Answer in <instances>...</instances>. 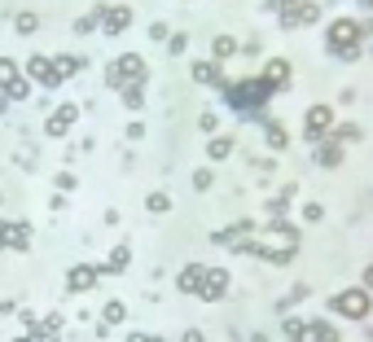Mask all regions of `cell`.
I'll list each match as a JSON object with an SVG mask.
<instances>
[{"label":"cell","instance_id":"cell-1","mask_svg":"<svg viewBox=\"0 0 373 342\" xmlns=\"http://www.w3.org/2000/svg\"><path fill=\"white\" fill-rule=\"evenodd\" d=\"M325 48H330V58H338V62H360V53H364V22L334 18L325 26Z\"/></svg>","mask_w":373,"mask_h":342},{"label":"cell","instance_id":"cell-2","mask_svg":"<svg viewBox=\"0 0 373 342\" xmlns=\"http://www.w3.org/2000/svg\"><path fill=\"white\" fill-rule=\"evenodd\" d=\"M277 97L268 84H264V75H251V79H237V84H224V101L233 105L237 114H259L264 105Z\"/></svg>","mask_w":373,"mask_h":342},{"label":"cell","instance_id":"cell-3","mask_svg":"<svg viewBox=\"0 0 373 342\" xmlns=\"http://www.w3.org/2000/svg\"><path fill=\"white\" fill-rule=\"evenodd\" d=\"M330 311L342 316V321H369L373 299H369V289H364V285H352V289H338V294L330 299Z\"/></svg>","mask_w":373,"mask_h":342},{"label":"cell","instance_id":"cell-4","mask_svg":"<svg viewBox=\"0 0 373 342\" xmlns=\"http://www.w3.org/2000/svg\"><path fill=\"white\" fill-rule=\"evenodd\" d=\"M136 79H149V66L141 53H123L106 66V88H123V84H136Z\"/></svg>","mask_w":373,"mask_h":342},{"label":"cell","instance_id":"cell-5","mask_svg":"<svg viewBox=\"0 0 373 342\" xmlns=\"http://www.w3.org/2000/svg\"><path fill=\"white\" fill-rule=\"evenodd\" d=\"M281 31H303V26H316L320 22V5L316 0H290V5L277 14Z\"/></svg>","mask_w":373,"mask_h":342},{"label":"cell","instance_id":"cell-6","mask_svg":"<svg viewBox=\"0 0 373 342\" xmlns=\"http://www.w3.org/2000/svg\"><path fill=\"white\" fill-rule=\"evenodd\" d=\"M22 75H27L31 84H40V88H58V84H62L58 62H53V58H44V53H31V58L22 62Z\"/></svg>","mask_w":373,"mask_h":342},{"label":"cell","instance_id":"cell-7","mask_svg":"<svg viewBox=\"0 0 373 342\" xmlns=\"http://www.w3.org/2000/svg\"><path fill=\"white\" fill-rule=\"evenodd\" d=\"M75 119H80V105H70V101L53 105V110H48V119H44V137H53V141L70 137V127H75Z\"/></svg>","mask_w":373,"mask_h":342},{"label":"cell","instance_id":"cell-8","mask_svg":"<svg viewBox=\"0 0 373 342\" xmlns=\"http://www.w3.org/2000/svg\"><path fill=\"white\" fill-rule=\"evenodd\" d=\"M330 127H334V110L330 105H308V114H303V137L312 145H320L330 137Z\"/></svg>","mask_w":373,"mask_h":342},{"label":"cell","instance_id":"cell-9","mask_svg":"<svg viewBox=\"0 0 373 342\" xmlns=\"http://www.w3.org/2000/svg\"><path fill=\"white\" fill-rule=\"evenodd\" d=\"M97 281H102V268H97V263H75V268L66 272V294H88Z\"/></svg>","mask_w":373,"mask_h":342},{"label":"cell","instance_id":"cell-10","mask_svg":"<svg viewBox=\"0 0 373 342\" xmlns=\"http://www.w3.org/2000/svg\"><path fill=\"white\" fill-rule=\"evenodd\" d=\"M224 294H229V272H224V268H207L202 289H198V299H202V303H220Z\"/></svg>","mask_w":373,"mask_h":342},{"label":"cell","instance_id":"cell-11","mask_svg":"<svg viewBox=\"0 0 373 342\" xmlns=\"http://www.w3.org/2000/svg\"><path fill=\"white\" fill-rule=\"evenodd\" d=\"M290 79H294V66H290L286 58H268V62H264V84H268L272 92L290 88Z\"/></svg>","mask_w":373,"mask_h":342},{"label":"cell","instance_id":"cell-12","mask_svg":"<svg viewBox=\"0 0 373 342\" xmlns=\"http://www.w3.org/2000/svg\"><path fill=\"white\" fill-rule=\"evenodd\" d=\"M132 26V9L128 5H102V31L106 36H123Z\"/></svg>","mask_w":373,"mask_h":342},{"label":"cell","instance_id":"cell-13","mask_svg":"<svg viewBox=\"0 0 373 342\" xmlns=\"http://www.w3.org/2000/svg\"><path fill=\"white\" fill-rule=\"evenodd\" d=\"M62 311H53V316H44V321H36L31 329H27V338L31 342H62Z\"/></svg>","mask_w":373,"mask_h":342},{"label":"cell","instance_id":"cell-14","mask_svg":"<svg viewBox=\"0 0 373 342\" xmlns=\"http://www.w3.org/2000/svg\"><path fill=\"white\" fill-rule=\"evenodd\" d=\"M202 277H207V263H185V268L176 272V289H180V294H193V299H198Z\"/></svg>","mask_w":373,"mask_h":342},{"label":"cell","instance_id":"cell-15","mask_svg":"<svg viewBox=\"0 0 373 342\" xmlns=\"http://www.w3.org/2000/svg\"><path fill=\"white\" fill-rule=\"evenodd\" d=\"M128 263H132V246H128V242H119V246L106 255V263H102V277H119V272H128Z\"/></svg>","mask_w":373,"mask_h":342},{"label":"cell","instance_id":"cell-16","mask_svg":"<svg viewBox=\"0 0 373 342\" xmlns=\"http://www.w3.org/2000/svg\"><path fill=\"white\" fill-rule=\"evenodd\" d=\"M189 79H193V84H202V88H207V84H220V88H224V75H220V62H215V58L193 62V66H189Z\"/></svg>","mask_w":373,"mask_h":342},{"label":"cell","instance_id":"cell-17","mask_svg":"<svg viewBox=\"0 0 373 342\" xmlns=\"http://www.w3.org/2000/svg\"><path fill=\"white\" fill-rule=\"evenodd\" d=\"M264 233H268V237H272L277 246H298V228H294L286 215H272V224H268Z\"/></svg>","mask_w":373,"mask_h":342},{"label":"cell","instance_id":"cell-18","mask_svg":"<svg viewBox=\"0 0 373 342\" xmlns=\"http://www.w3.org/2000/svg\"><path fill=\"white\" fill-rule=\"evenodd\" d=\"M251 233H255V220H237V224H229V228L211 233V242H215V246H233L237 237H251Z\"/></svg>","mask_w":373,"mask_h":342},{"label":"cell","instance_id":"cell-19","mask_svg":"<svg viewBox=\"0 0 373 342\" xmlns=\"http://www.w3.org/2000/svg\"><path fill=\"white\" fill-rule=\"evenodd\" d=\"M145 84H149V79H136V84H123V88H119V101L128 105L132 114H136V110H145Z\"/></svg>","mask_w":373,"mask_h":342},{"label":"cell","instance_id":"cell-20","mask_svg":"<svg viewBox=\"0 0 373 342\" xmlns=\"http://www.w3.org/2000/svg\"><path fill=\"white\" fill-rule=\"evenodd\" d=\"M303 342H338V329H334V321H308V329H303Z\"/></svg>","mask_w":373,"mask_h":342},{"label":"cell","instance_id":"cell-21","mask_svg":"<svg viewBox=\"0 0 373 342\" xmlns=\"http://www.w3.org/2000/svg\"><path fill=\"white\" fill-rule=\"evenodd\" d=\"M312 149H316V163H320V167H342V145H338V141L325 137V141L312 145Z\"/></svg>","mask_w":373,"mask_h":342},{"label":"cell","instance_id":"cell-22","mask_svg":"<svg viewBox=\"0 0 373 342\" xmlns=\"http://www.w3.org/2000/svg\"><path fill=\"white\" fill-rule=\"evenodd\" d=\"M13 84H22L18 62H13V58H0V97H9V92H13Z\"/></svg>","mask_w":373,"mask_h":342},{"label":"cell","instance_id":"cell-23","mask_svg":"<svg viewBox=\"0 0 373 342\" xmlns=\"http://www.w3.org/2000/svg\"><path fill=\"white\" fill-rule=\"evenodd\" d=\"M207 154H211V163L229 158V154H233V137H229V132H215V137L207 141Z\"/></svg>","mask_w":373,"mask_h":342},{"label":"cell","instance_id":"cell-24","mask_svg":"<svg viewBox=\"0 0 373 342\" xmlns=\"http://www.w3.org/2000/svg\"><path fill=\"white\" fill-rule=\"evenodd\" d=\"M123 321H128V303H123V299H110L106 307H102V325H123Z\"/></svg>","mask_w":373,"mask_h":342},{"label":"cell","instance_id":"cell-25","mask_svg":"<svg viewBox=\"0 0 373 342\" xmlns=\"http://www.w3.org/2000/svg\"><path fill=\"white\" fill-rule=\"evenodd\" d=\"M360 137H364V132H360L356 123H338V127H330V141H338L342 149H347V145H356Z\"/></svg>","mask_w":373,"mask_h":342},{"label":"cell","instance_id":"cell-26","mask_svg":"<svg viewBox=\"0 0 373 342\" xmlns=\"http://www.w3.org/2000/svg\"><path fill=\"white\" fill-rule=\"evenodd\" d=\"M53 62H58V75H62V79H70V75L84 70V58H80V53H58Z\"/></svg>","mask_w":373,"mask_h":342},{"label":"cell","instance_id":"cell-27","mask_svg":"<svg viewBox=\"0 0 373 342\" xmlns=\"http://www.w3.org/2000/svg\"><path fill=\"white\" fill-rule=\"evenodd\" d=\"M171 206H176V202H171V193H163V189H154V193L145 198V210H149V215H167Z\"/></svg>","mask_w":373,"mask_h":342},{"label":"cell","instance_id":"cell-28","mask_svg":"<svg viewBox=\"0 0 373 342\" xmlns=\"http://www.w3.org/2000/svg\"><path fill=\"white\" fill-rule=\"evenodd\" d=\"M237 48H242V44H237L233 36H215V44H211V58H215V62H224V58H233Z\"/></svg>","mask_w":373,"mask_h":342},{"label":"cell","instance_id":"cell-29","mask_svg":"<svg viewBox=\"0 0 373 342\" xmlns=\"http://www.w3.org/2000/svg\"><path fill=\"white\" fill-rule=\"evenodd\" d=\"M264 132H268V149H286V145H290V132H286V123H268Z\"/></svg>","mask_w":373,"mask_h":342},{"label":"cell","instance_id":"cell-30","mask_svg":"<svg viewBox=\"0 0 373 342\" xmlns=\"http://www.w3.org/2000/svg\"><path fill=\"white\" fill-rule=\"evenodd\" d=\"M13 31H18V36H36V31H40V18H36V14H27V9H22V14L13 18Z\"/></svg>","mask_w":373,"mask_h":342},{"label":"cell","instance_id":"cell-31","mask_svg":"<svg viewBox=\"0 0 373 342\" xmlns=\"http://www.w3.org/2000/svg\"><path fill=\"white\" fill-rule=\"evenodd\" d=\"M9 250H31V224H13V242H9Z\"/></svg>","mask_w":373,"mask_h":342},{"label":"cell","instance_id":"cell-32","mask_svg":"<svg viewBox=\"0 0 373 342\" xmlns=\"http://www.w3.org/2000/svg\"><path fill=\"white\" fill-rule=\"evenodd\" d=\"M97 22H102V5H97L92 14H84L80 22H75V31H80V36H92V31H97Z\"/></svg>","mask_w":373,"mask_h":342},{"label":"cell","instance_id":"cell-33","mask_svg":"<svg viewBox=\"0 0 373 342\" xmlns=\"http://www.w3.org/2000/svg\"><path fill=\"white\" fill-rule=\"evenodd\" d=\"M303 329H308V321H298V316H286V342H303Z\"/></svg>","mask_w":373,"mask_h":342},{"label":"cell","instance_id":"cell-34","mask_svg":"<svg viewBox=\"0 0 373 342\" xmlns=\"http://www.w3.org/2000/svg\"><path fill=\"white\" fill-rule=\"evenodd\" d=\"M211 180H215L211 167H198V171H193V189H198V193H207V189H211Z\"/></svg>","mask_w":373,"mask_h":342},{"label":"cell","instance_id":"cell-35","mask_svg":"<svg viewBox=\"0 0 373 342\" xmlns=\"http://www.w3.org/2000/svg\"><path fill=\"white\" fill-rule=\"evenodd\" d=\"M303 220H308V224H320V220H325V206H320V202H308V206H303Z\"/></svg>","mask_w":373,"mask_h":342},{"label":"cell","instance_id":"cell-36","mask_svg":"<svg viewBox=\"0 0 373 342\" xmlns=\"http://www.w3.org/2000/svg\"><path fill=\"white\" fill-rule=\"evenodd\" d=\"M185 48H189V36H185V31H176V36L167 40V53H171V58H176V53H185Z\"/></svg>","mask_w":373,"mask_h":342},{"label":"cell","instance_id":"cell-37","mask_svg":"<svg viewBox=\"0 0 373 342\" xmlns=\"http://www.w3.org/2000/svg\"><path fill=\"white\" fill-rule=\"evenodd\" d=\"M198 127H202L207 137H215V132H220V123H215V114H211V110H202V119H198Z\"/></svg>","mask_w":373,"mask_h":342},{"label":"cell","instance_id":"cell-38","mask_svg":"<svg viewBox=\"0 0 373 342\" xmlns=\"http://www.w3.org/2000/svg\"><path fill=\"white\" fill-rule=\"evenodd\" d=\"M53 184H58V193H75V176H70V171H58Z\"/></svg>","mask_w":373,"mask_h":342},{"label":"cell","instance_id":"cell-39","mask_svg":"<svg viewBox=\"0 0 373 342\" xmlns=\"http://www.w3.org/2000/svg\"><path fill=\"white\" fill-rule=\"evenodd\" d=\"M123 137H128V141H141V137H145V123H141V119H132L128 127H123Z\"/></svg>","mask_w":373,"mask_h":342},{"label":"cell","instance_id":"cell-40","mask_svg":"<svg viewBox=\"0 0 373 342\" xmlns=\"http://www.w3.org/2000/svg\"><path fill=\"white\" fill-rule=\"evenodd\" d=\"M9 242H13V224L0 220V250H9Z\"/></svg>","mask_w":373,"mask_h":342},{"label":"cell","instance_id":"cell-41","mask_svg":"<svg viewBox=\"0 0 373 342\" xmlns=\"http://www.w3.org/2000/svg\"><path fill=\"white\" fill-rule=\"evenodd\" d=\"M149 36H154V40H163V44L171 40V31H167V22H154V26H149Z\"/></svg>","mask_w":373,"mask_h":342},{"label":"cell","instance_id":"cell-42","mask_svg":"<svg viewBox=\"0 0 373 342\" xmlns=\"http://www.w3.org/2000/svg\"><path fill=\"white\" fill-rule=\"evenodd\" d=\"M180 342H207V333H202V329H185Z\"/></svg>","mask_w":373,"mask_h":342},{"label":"cell","instance_id":"cell-43","mask_svg":"<svg viewBox=\"0 0 373 342\" xmlns=\"http://www.w3.org/2000/svg\"><path fill=\"white\" fill-rule=\"evenodd\" d=\"M48 206H53V210H66V206H70V198H66V193H53V198H48Z\"/></svg>","mask_w":373,"mask_h":342},{"label":"cell","instance_id":"cell-44","mask_svg":"<svg viewBox=\"0 0 373 342\" xmlns=\"http://www.w3.org/2000/svg\"><path fill=\"white\" fill-rule=\"evenodd\" d=\"M286 5H290V0H264V9H268V14H281Z\"/></svg>","mask_w":373,"mask_h":342},{"label":"cell","instance_id":"cell-45","mask_svg":"<svg viewBox=\"0 0 373 342\" xmlns=\"http://www.w3.org/2000/svg\"><path fill=\"white\" fill-rule=\"evenodd\" d=\"M360 285H364V289H369V294H373V263H369V268H364V272H360Z\"/></svg>","mask_w":373,"mask_h":342},{"label":"cell","instance_id":"cell-46","mask_svg":"<svg viewBox=\"0 0 373 342\" xmlns=\"http://www.w3.org/2000/svg\"><path fill=\"white\" fill-rule=\"evenodd\" d=\"M141 342H167L163 333H141Z\"/></svg>","mask_w":373,"mask_h":342},{"label":"cell","instance_id":"cell-47","mask_svg":"<svg viewBox=\"0 0 373 342\" xmlns=\"http://www.w3.org/2000/svg\"><path fill=\"white\" fill-rule=\"evenodd\" d=\"M9 110V97H0V114H5Z\"/></svg>","mask_w":373,"mask_h":342},{"label":"cell","instance_id":"cell-48","mask_svg":"<svg viewBox=\"0 0 373 342\" xmlns=\"http://www.w3.org/2000/svg\"><path fill=\"white\" fill-rule=\"evenodd\" d=\"M123 342H141V333H128V338H123Z\"/></svg>","mask_w":373,"mask_h":342},{"label":"cell","instance_id":"cell-49","mask_svg":"<svg viewBox=\"0 0 373 342\" xmlns=\"http://www.w3.org/2000/svg\"><path fill=\"white\" fill-rule=\"evenodd\" d=\"M9 342H31V338H27V333H22V338H9Z\"/></svg>","mask_w":373,"mask_h":342},{"label":"cell","instance_id":"cell-50","mask_svg":"<svg viewBox=\"0 0 373 342\" xmlns=\"http://www.w3.org/2000/svg\"><path fill=\"white\" fill-rule=\"evenodd\" d=\"M251 342H268V338H264V333H255V338H251Z\"/></svg>","mask_w":373,"mask_h":342},{"label":"cell","instance_id":"cell-51","mask_svg":"<svg viewBox=\"0 0 373 342\" xmlns=\"http://www.w3.org/2000/svg\"><path fill=\"white\" fill-rule=\"evenodd\" d=\"M364 5H373V0H364Z\"/></svg>","mask_w":373,"mask_h":342},{"label":"cell","instance_id":"cell-52","mask_svg":"<svg viewBox=\"0 0 373 342\" xmlns=\"http://www.w3.org/2000/svg\"><path fill=\"white\" fill-rule=\"evenodd\" d=\"M369 53H373V44H369Z\"/></svg>","mask_w":373,"mask_h":342},{"label":"cell","instance_id":"cell-53","mask_svg":"<svg viewBox=\"0 0 373 342\" xmlns=\"http://www.w3.org/2000/svg\"><path fill=\"white\" fill-rule=\"evenodd\" d=\"M0 202H5V198H0Z\"/></svg>","mask_w":373,"mask_h":342}]
</instances>
